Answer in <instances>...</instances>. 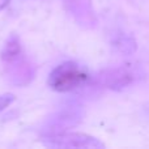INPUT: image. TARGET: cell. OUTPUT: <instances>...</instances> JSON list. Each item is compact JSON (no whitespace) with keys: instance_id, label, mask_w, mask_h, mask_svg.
<instances>
[{"instance_id":"1","label":"cell","mask_w":149,"mask_h":149,"mask_svg":"<svg viewBox=\"0 0 149 149\" xmlns=\"http://www.w3.org/2000/svg\"><path fill=\"white\" fill-rule=\"evenodd\" d=\"M89 80L86 70L74 62H65L54 68L49 76V86L55 92L67 93L82 86Z\"/></svg>"},{"instance_id":"2","label":"cell","mask_w":149,"mask_h":149,"mask_svg":"<svg viewBox=\"0 0 149 149\" xmlns=\"http://www.w3.org/2000/svg\"><path fill=\"white\" fill-rule=\"evenodd\" d=\"M52 147H63V148H89L98 149L105 148V145L98 139L80 132H72V134H62L58 136L50 137V144Z\"/></svg>"},{"instance_id":"3","label":"cell","mask_w":149,"mask_h":149,"mask_svg":"<svg viewBox=\"0 0 149 149\" xmlns=\"http://www.w3.org/2000/svg\"><path fill=\"white\" fill-rule=\"evenodd\" d=\"M134 80V73L127 68H115L109 71L105 76V82L111 89H123L128 86Z\"/></svg>"},{"instance_id":"4","label":"cell","mask_w":149,"mask_h":149,"mask_svg":"<svg viewBox=\"0 0 149 149\" xmlns=\"http://www.w3.org/2000/svg\"><path fill=\"white\" fill-rule=\"evenodd\" d=\"M21 51V46L20 42H18L17 37H12V38L8 39V42L4 45L1 50V59L3 60H13L15 58H17L20 55Z\"/></svg>"},{"instance_id":"5","label":"cell","mask_w":149,"mask_h":149,"mask_svg":"<svg viewBox=\"0 0 149 149\" xmlns=\"http://www.w3.org/2000/svg\"><path fill=\"white\" fill-rule=\"evenodd\" d=\"M13 101H15V95L13 94H9V93L0 94V111L7 109L9 105H12Z\"/></svg>"},{"instance_id":"6","label":"cell","mask_w":149,"mask_h":149,"mask_svg":"<svg viewBox=\"0 0 149 149\" xmlns=\"http://www.w3.org/2000/svg\"><path fill=\"white\" fill-rule=\"evenodd\" d=\"M10 0H0V10H3L8 4H9Z\"/></svg>"}]
</instances>
